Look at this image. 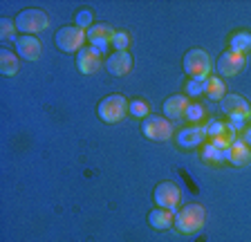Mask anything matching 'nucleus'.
<instances>
[{"label":"nucleus","instance_id":"4468645a","mask_svg":"<svg viewBox=\"0 0 251 242\" xmlns=\"http://www.w3.org/2000/svg\"><path fill=\"white\" fill-rule=\"evenodd\" d=\"M16 52L25 61H38L43 54V43L34 36H21L16 41Z\"/></svg>","mask_w":251,"mask_h":242},{"label":"nucleus","instance_id":"7ed1b4c3","mask_svg":"<svg viewBox=\"0 0 251 242\" xmlns=\"http://www.w3.org/2000/svg\"><path fill=\"white\" fill-rule=\"evenodd\" d=\"M16 29L23 32L25 36H31V34L36 32H43L47 29L50 21H47V14L43 9H36V7H31V9H23L18 16H16Z\"/></svg>","mask_w":251,"mask_h":242},{"label":"nucleus","instance_id":"b1692460","mask_svg":"<svg viewBox=\"0 0 251 242\" xmlns=\"http://www.w3.org/2000/svg\"><path fill=\"white\" fill-rule=\"evenodd\" d=\"M128 110H130L132 117H141V119H146V117H148V105H146V101H139V99L130 101V103H128Z\"/></svg>","mask_w":251,"mask_h":242},{"label":"nucleus","instance_id":"423d86ee","mask_svg":"<svg viewBox=\"0 0 251 242\" xmlns=\"http://www.w3.org/2000/svg\"><path fill=\"white\" fill-rule=\"evenodd\" d=\"M126 110H128V101H126L124 95H110L105 99H101L99 108V119L105 121V123H117L126 117Z\"/></svg>","mask_w":251,"mask_h":242},{"label":"nucleus","instance_id":"1a4fd4ad","mask_svg":"<svg viewBox=\"0 0 251 242\" xmlns=\"http://www.w3.org/2000/svg\"><path fill=\"white\" fill-rule=\"evenodd\" d=\"M115 29L110 25H105V23H99V25H92L90 29H85V36H88V41L92 43L94 49H99L101 54L108 49V45L112 43V38H115Z\"/></svg>","mask_w":251,"mask_h":242},{"label":"nucleus","instance_id":"2eb2a0df","mask_svg":"<svg viewBox=\"0 0 251 242\" xmlns=\"http://www.w3.org/2000/svg\"><path fill=\"white\" fill-rule=\"evenodd\" d=\"M225 159L229 164H233V166H247L251 162V148L242 139H235L225 150Z\"/></svg>","mask_w":251,"mask_h":242},{"label":"nucleus","instance_id":"6e6552de","mask_svg":"<svg viewBox=\"0 0 251 242\" xmlns=\"http://www.w3.org/2000/svg\"><path fill=\"white\" fill-rule=\"evenodd\" d=\"M141 132L152 142H168L173 137V126L164 117H146L141 123Z\"/></svg>","mask_w":251,"mask_h":242},{"label":"nucleus","instance_id":"dca6fc26","mask_svg":"<svg viewBox=\"0 0 251 242\" xmlns=\"http://www.w3.org/2000/svg\"><path fill=\"white\" fill-rule=\"evenodd\" d=\"M105 68H108L110 74H115V76H126L132 70V56L128 52L110 54L108 61H105Z\"/></svg>","mask_w":251,"mask_h":242},{"label":"nucleus","instance_id":"6ab92c4d","mask_svg":"<svg viewBox=\"0 0 251 242\" xmlns=\"http://www.w3.org/2000/svg\"><path fill=\"white\" fill-rule=\"evenodd\" d=\"M204 95L209 97L213 101H222L226 97V88H225V81H220L218 76H209L206 79V85H204Z\"/></svg>","mask_w":251,"mask_h":242},{"label":"nucleus","instance_id":"f8f14e48","mask_svg":"<svg viewBox=\"0 0 251 242\" xmlns=\"http://www.w3.org/2000/svg\"><path fill=\"white\" fill-rule=\"evenodd\" d=\"M101 52L94 48H83L76 56V68L81 74H94L101 68Z\"/></svg>","mask_w":251,"mask_h":242},{"label":"nucleus","instance_id":"a211bd4d","mask_svg":"<svg viewBox=\"0 0 251 242\" xmlns=\"http://www.w3.org/2000/svg\"><path fill=\"white\" fill-rule=\"evenodd\" d=\"M148 222H151L152 229L164 231V229L175 226V216H173V211H168V209H152L151 216H148Z\"/></svg>","mask_w":251,"mask_h":242},{"label":"nucleus","instance_id":"39448f33","mask_svg":"<svg viewBox=\"0 0 251 242\" xmlns=\"http://www.w3.org/2000/svg\"><path fill=\"white\" fill-rule=\"evenodd\" d=\"M85 29H81V27L76 25H68V27H61L56 32V36H54V41H56V48L63 49V52L68 54H74V52H81L83 49V43H85Z\"/></svg>","mask_w":251,"mask_h":242},{"label":"nucleus","instance_id":"bb28decb","mask_svg":"<svg viewBox=\"0 0 251 242\" xmlns=\"http://www.w3.org/2000/svg\"><path fill=\"white\" fill-rule=\"evenodd\" d=\"M128 43H130L128 34H126V32H117L115 38H112V48H115L117 52H126V49H128Z\"/></svg>","mask_w":251,"mask_h":242},{"label":"nucleus","instance_id":"ddd939ff","mask_svg":"<svg viewBox=\"0 0 251 242\" xmlns=\"http://www.w3.org/2000/svg\"><path fill=\"white\" fill-rule=\"evenodd\" d=\"M204 139H206V126H191V128L179 130L175 142L182 148H198Z\"/></svg>","mask_w":251,"mask_h":242},{"label":"nucleus","instance_id":"5701e85b","mask_svg":"<svg viewBox=\"0 0 251 242\" xmlns=\"http://www.w3.org/2000/svg\"><path fill=\"white\" fill-rule=\"evenodd\" d=\"M204 115H206V110H204L202 105H200V103H191V105L186 108V115H184V117H186L188 121L198 123V121H202V119H204Z\"/></svg>","mask_w":251,"mask_h":242},{"label":"nucleus","instance_id":"f03ea898","mask_svg":"<svg viewBox=\"0 0 251 242\" xmlns=\"http://www.w3.org/2000/svg\"><path fill=\"white\" fill-rule=\"evenodd\" d=\"M204 218H206L204 206L188 204L175 216V229H177L179 233H184V236H191V233L200 231V229L204 226Z\"/></svg>","mask_w":251,"mask_h":242},{"label":"nucleus","instance_id":"412c9836","mask_svg":"<svg viewBox=\"0 0 251 242\" xmlns=\"http://www.w3.org/2000/svg\"><path fill=\"white\" fill-rule=\"evenodd\" d=\"M249 49H251V34L249 32H238L231 36V52L245 56V52H249Z\"/></svg>","mask_w":251,"mask_h":242},{"label":"nucleus","instance_id":"20e7f679","mask_svg":"<svg viewBox=\"0 0 251 242\" xmlns=\"http://www.w3.org/2000/svg\"><path fill=\"white\" fill-rule=\"evenodd\" d=\"M211 68H213L211 56L204 52V49H191V52H186V56H184V72H186L191 79L206 81Z\"/></svg>","mask_w":251,"mask_h":242},{"label":"nucleus","instance_id":"f257e3e1","mask_svg":"<svg viewBox=\"0 0 251 242\" xmlns=\"http://www.w3.org/2000/svg\"><path fill=\"white\" fill-rule=\"evenodd\" d=\"M220 108H222V112L231 119L235 130H240V128L245 126V121L251 117L249 103H247V99L240 95H226L225 99L220 101Z\"/></svg>","mask_w":251,"mask_h":242},{"label":"nucleus","instance_id":"9d476101","mask_svg":"<svg viewBox=\"0 0 251 242\" xmlns=\"http://www.w3.org/2000/svg\"><path fill=\"white\" fill-rule=\"evenodd\" d=\"M242 68H245V56L231 52V49L222 54L218 58V63H215V70H218L220 76H235V74L242 72Z\"/></svg>","mask_w":251,"mask_h":242},{"label":"nucleus","instance_id":"4be33fe9","mask_svg":"<svg viewBox=\"0 0 251 242\" xmlns=\"http://www.w3.org/2000/svg\"><path fill=\"white\" fill-rule=\"evenodd\" d=\"M202 159L209 164H220L222 159H225V150H220L218 146H213V144H206V146L202 148Z\"/></svg>","mask_w":251,"mask_h":242},{"label":"nucleus","instance_id":"393cba45","mask_svg":"<svg viewBox=\"0 0 251 242\" xmlns=\"http://www.w3.org/2000/svg\"><path fill=\"white\" fill-rule=\"evenodd\" d=\"M16 32H18V29H16V23H11L9 18H2V23H0V36L5 38V41H11Z\"/></svg>","mask_w":251,"mask_h":242},{"label":"nucleus","instance_id":"9b49d317","mask_svg":"<svg viewBox=\"0 0 251 242\" xmlns=\"http://www.w3.org/2000/svg\"><path fill=\"white\" fill-rule=\"evenodd\" d=\"M179 202V189L173 182H162V184H157L155 189V204L159 209H168L173 211L177 206Z\"/></svg>","mask_w":251,"mask_h":242},{"label":"nucleus","instance_id":"cd10ccee","mask_svg":"<svg viewBox=\"0 0 251 242\" xmlns=\"http://www.w3.org/2000/svg\"><path fill=\"white\" fill-rule=\"evenodd\" d=\"M204 85H206V81H202V79H193L191 83L186 85V95H188V97H198V95H202V92H204Z\"/></svg>","mask_w":251,"mask_h":242},{"label":"nucleus","instance_id":"0eeeda50","mask_svg":"<svg viewBox=\"0 0 251 242\" xmlns=\"http://www.w3.org/2000/svg\"><path fill=\"white\" fill-rule=\"evenodd\" d=\"M206 137H209L211 144L218 146L220 150H226V148L235 142V128H233V123L211 121V123H206Z\"/></svg>","mask_w":251,"mask_h":242},{"label":"nucleus","instance_id":"aec40b11","mask_svg":"<svg viewBox=\"0 0 251 242\" xmlns=\"http://www.w3.org/2000/svg\"><path fill=\"white\" fill-rule=\"evenodd\" d=\"M18 68H21V63H18L16 54H11L9 49H2L0 52V72L5 74V76H14L18 72Z\"/></svg>","mask_w":251,"mask_h":242},{"label":"nucleus","instance_id":"f3484780","mask_svg":"<svg viewBox=\"0 0 251 242\" xmlns=\"http://www.w3.org/2000/svg\"><path fill=\"white\" fill-rule=\"evenodd\" d=\"M188 97L184 95H175L171 97V99H166V103H164V115L171 117V119H182L184 115H186V108H188Z\"/></svg>","mask_w":251,"mask_h":242},{"label":"nucleus","instance_id":"c85d7f7f","mask_svg":"<svg viewBox=\"0 0 251 242\" xmlns=\"http://www.w3.org/2000/svg\"><path fill=\"white\" fill-rule=\"evenodd\" d=\"M242 142H245L247 146L251 148V126H249V128H245V135H242Z\"/></svg>","mask_w":251,"mask_h":242},{"label":"nucleus","instance_id":"a878e982","mask_svg":"<svg viewBox=\"0 0 251 242\" xmlns=\"http://www.w3.org/2000/svg\"><path fill=\"white\" fill-rule=\"evenodd\" d=\"M74 25L76 27H81V29H90L92 27V11H88V9H83V11H78L76 14V18H74Z\"/></svg>","mask_w":251,"mask_h":242}]
</instances>
